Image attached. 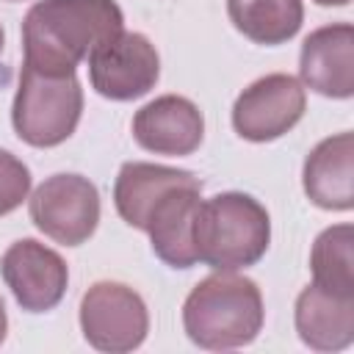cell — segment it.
Listing matches in <instances>:
<instances>
[{
    "label": "cell",
    "instance_id": "e0dca14e",
    "mask_svg": "<svg viewBox=\"0 0 354 354\" xmlns=\"http://www.w3.org/2000/svg\"><path fill=\"white\" fill-rule=\"evenodd\" d=\"M354 227L335 224L326 227L310 252L313 282L337 296H354Z\"/></svg>",
    "mask_w": 354,
    "mask_h": 354
},
{
    "label": "cell",
    "instance_id": "8fae6325",
    "mask_svg": "<svg viewBox=\"0 0 354 354\" xmlns=\"http://www.w3.org/2000/svg\"><path fill=\"white\" fill-rule=\"evenodd\" d=\"M301 83L321 97L348 100L354 94V28L335 22L313 30L299 55Z\"/></svg>",
    "mask_w": 354,
    "mask_h": 354
},
{
    "label": "cell",
    "instance_id": "9c48e42d",
    "mask_svg": "<svg viewBox=\"0 0 354 354\" xmlns=\"http://www.w3.org/2000/svg\"><path fill=\"white\" fill-rule=\"evenodd\" d=\"M0 274L11 288L17 304L28 313L53 310L64 299L69 282L64 257L33 238H22L3 252Z\"/></svg>",
    "mask_w": 354,
    "mask_h": 354
},
{
    "label": "cell",
    "instance_id": "8992f818",
    "mask_svg": "<svg viewBox=\"0 0 354 354\" xmlns=\"http://www.w3.org/2000/svg\"><path fill=\"white\" fill-rule=\"evenodd\" d=\"M30 221L64 246L86 243L100 224L97 185L83 174H53L30 196Z\"/></svg>",
    "mask_w": 354,
    "mask_h": 354
},
{
    "label": "cell",
    "instance_id": "6da1fadb",
    "mask_svg": "<svg viewBox=\"0 0 354 354\" xmlns=\"http://www.w3.org/2000/svg\"><path fill=\"white\" fill-rule=\"evenodd\" d=\"M122 30L116 0H39L22 19L25 64L47 75H69Z\"/></svg>",
    "mask_w": 354,
    "mask_h": 354
},
{
    "label": "cell",
    "instance_id": "7c38bea8",
    "mask_svg": "<svg viewBox=\"0 0 354 354\" xmlns=\"http://www.w3.org/2000/svg\"><path fill=\"white\" fill-rule=\"evenodd\" d=\"M202 183L177 185L166 191L149 218H147V235L152 241V252L171 268H191L196 266L194 252V218L196 207L202 202Z\"/></svg>",
    "mask_w": 354,
    "mask_h": 354
},
{
    "label": "cell",
    "instance_id": "5b68a950",
    "mask_svg": "<svg viewBox=\"0 0 354 354\" xmlns=\"http://www.w3.org/2000/svg\"><path fill=\"white\" fill-rule=\"evenodd\" d=\"M80 329L88 346L111 354L133 351L149 332L144 299L122 282H94L80 299Z\"/></svg>",
    "mask_w": 354,
    "mask_h": 354
},
{
    "label": "cell",
    "instance_id": "277c9868",
    "mask_svg": "<svg viewBox=\"0 0 354 354\" xmlns=\"http://www.w3.org/2000/svg\"><path fill=\"white\" fill-rule=\"evenodd\" d=\"M83 113V88L75 72L47 75L22 64L19 86L11 105L17 136L30 147L64 144Z\"/></svg>",
    "mask_w": 354,
    "mask_h": 354
},
{
    "label": "cell",
    "instance_id": "9a60e30c",
    "mask_svg": "<svg viewBox=\"0 0 354 354\" xmlns=\"http://www.w3.org/2000/svg\"><path fill=\"white\" fill-rule=\"evenodd\" d=\"M191 183H202L199 177H194L185 169H171V166H160V163H144V160H130L119 169L116 180H113V205L119 210V216L136 227V230H147V218L155 207V202L177 188V185H191Z\"/></svg>",
    "mask_w": 354,
    "mask_h": 354
},
{
    "label": "cell",
    "instance_id": "44dd1931",
    "mask_svg": "<svg viewBox=\"0 0 354 354\" xmlns=\"http://www.w3.org/2000/svg\"><path fill=\"white\" fill-rule=\"evenodd\" d=\"M3 39H6V33H3V25H0V50H3Z\"/></svg>",
    "mask_w": 354,
    "mask_h": 354
},
{
    "label": "cell",
    "instance_id": "ffe728a7",
    "mask_svg": "<svg viewBox=\"0 0 354 354\" xmlns=\"http://www.w3.org/2000/svg\"><path fill=\"white\" fill-rule=\"evenodd\" d=\"M318 6H348L351 0H315Z\"/></svg>",
    "mask_w": 354,
    "mask_h": 354
},
{
    "label": "cell",
    "instance_id": "5bb4252c",
    "mask_svg": "<svg viewBox=\"0 0 354 354\" xmlns=\"http://www.w3.org/2000/svg\"><path fill=\"white\" fill-rule=\"evenodd\" d=\"M296 332L315 351H340L354 343V296H337L315 282L296 299Z\"/></svg>",
    "mask_w": 354,
    "mask_h": 354
},
{
    "label": "cell",
    "instance_id": "4fadbf2b",
    "mask_svg": "<svg viewBox=\"0 0 354 354\" xmlns=\"http://www.w3.org/2000/svg\"><path fill=\"white\" fill-rule=\"evenodd\" d=\"M304 194L324 210H351L354 205V136L337 133L318 141L301 171Z\"/></svg>",
    "mask_w": 354,
    "mask_h": 354
},
{
    "label": "cell",
    "instance_id": "7a4b0ae2",
    "mask_svg": "<svg viewBox=\"0 0 354 354\" xmlns=\"http://www.w3.org/2000/svg\"><path fill=\"white\" fill-rule=\"evenodd\" d=\"M263 293L254 279L216 271L194 285L183 304V326L194 346L227 351L249 346L263 329Z\"/></svg>",
    "mask_w": 354,
    "mask_h": 354
},
{
    "label": "cell",
    "instance_id": "ac0fdd59",
    "mask_svg": "<svg viewBox=\"0 0 354 354\" xmlns=\"http://www.w3.org/2000/svg\"><path fill=\"white\" fill-rule=\"evenodd\" d=\"M28 194H30L28 166L8 149H0V216L17 210L28 199Z\"/></svg>",
    "mask_w": 354,
    "mask_h": 354
},
{
    "label": "cell",
    "instance_id": "2e32d148",
    "mask_svg": "<svg viewBox=\"0 0 354 354\" xmlns=\"http://www.w3.org/2000/svg\"><path fill=\"white\" fill-rule=\"evenodd\" d=\"M227 14L235 30L254 44H285L304 22L301 0H227Z\"/></svg>",
    "mask_w": 354,
    "mask_h": 354
},
{
    "label": "cell",
    "instance_id": "ba28073f",
    "mask_svg": "<svg viewBox=\"0 0 354 354\" xmlns=\"http://www.w3.org/2000/svg\"><path fill=\"white\" fill-rule=\"evenodd\" d=\"M307 108L301 80L285 72H274L249 83L232 105V127L241 138L266 144L299 124Z\"/></svg>",
    "mask_w": 354,
    "mask_h": 354
},
{
    "label": "cell",
    "instance_id": "d6986e66",
    "mask_svg": "<svg viewBox=\"0 0 354 354\" xmlns=\"http://www.w3.org/2000/svg\"><path fill=\"white\" fill-rule=\"evenodd\" d=\"M6 332H8V315H6V304L0 299V343L6 340Z\"/></svg>",
    "mask_w": 354,
    "mask_h": 354
},
{
    "label": "cell",
    "instance_id": "30bf717a",
    "mask_svg": "<svg viewBox=\"0 0 354 354\" xmlns=\"http://www.w3.org/2000/svg\"><path fill=\"white\" fill-rule=\"evenodd\" d=\"M133 138L147 152L183 158L199 149L205 138V119L188 97L163 94L136 111Z\"/></svg>",
    "mask_w": 354,
    "mask_h": 354
},
{
    "label": "cell",
    "instance_id": "52a82bcc",
    "mask_svg": "<svg viewBox=\"0 0 354 354\" xmlns=\"http://www.w3.org/2000/svg\"><path fill=\"white\" fill-rule=\"evenodd\" d=\"M160 58L155 44L136 30H122L88 55L91 88L113 102H130L155 88Z\"/></svg>",
    "mask_w": 354,
    "mask_h": 354
},
{
    "label": "cell",
    "instance_id": "3957f363",
    "mask_svg": "<svg viewBox=\"0 0 354 354\" xmlns=\"http://www.w3.org/2000/svg\"><path fill=\"white\" fill-rule=\"evenodd\" d=\"M271 241L268 210L243 191H224L202 199L194 218L196 263L213 271H238L254 266Z\"/></svg>",
    "mask_w": 354,
    "mask_h": 354
}]
</instances>
